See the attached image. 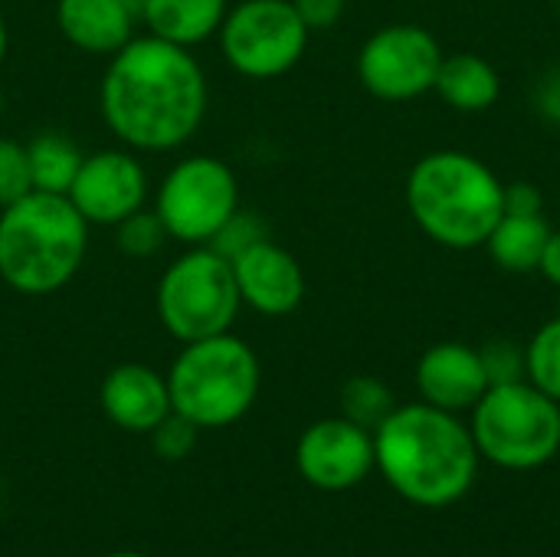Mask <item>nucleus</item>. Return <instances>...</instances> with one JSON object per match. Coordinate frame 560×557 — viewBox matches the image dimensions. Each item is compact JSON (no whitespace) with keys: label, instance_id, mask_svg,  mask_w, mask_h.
I'll list each match as a JSON object with an SVG mask.
<instances>
[{"label":"nucleus","instance_id":"f257e3e1","mask_svg":"<svg viewBox=\"0 0 560 557\" xmlns=\"http://www.w3.org/2000/svg\"><path fill=\"white\" fill-rule=\"evenodd\" d=\"M207 76L190 49L151 33L131 36L108 56L98 108L118 144L131 151H174L207 115Z\"/></svg>","mask_w":560,"mask_h":557},{"label":"nucleus","instance_id":"f03ea898","mask_svg":"<svg viewBox=\"0 0 560 557\" xmlns=\"http://www.w3.org/2000/svg\"><path fill=\"white\" fill-rule=\"evenodd\" d=\"M479 450L459 414L407 404L374 430V466L387 486L420 506L446 509L459 502L479 473Z\"/></svg>","mask_w":560,"mask_h":557},{"label":"nucleus","instance_id":"7ed1b4c3","mask_svg":"<svg viewBox=\"0 0 560 557\" xmlns=\"http://www.w3.org/2000/svg\"><path fill=\"white\" fill-rule=\"evenodd\" d=\"M413 223L446 250L486 246L492 227L505 213V184L469 151L443 148L423 154L404 187Z\"/></svg>","mask_w":560,"mask_h":557},{"label":"nucleus","instance_id":"20e7f679","mask_svg":"<svg viewBox=\"0 0 560 557\" xmlns=\"http://www.w3.org/2000/svg\"><path fill=\"white\" fill-rule=\"evenodd\" d=\"M89 253V223L62 194L30 190L0 207V282L39 299L66 289Z\"/></svg>","mask_w":560,"mask_h":557},{"label":"nucleus","instance_id":"39448f33","mask_svg":"<svg viewBox=\"0 0 560 557\" xmlns=\"http://www.w3.org/2000/svg\"><path fill=\"white\" fill-rule=\"evenodd\" d=\"M259 358L233 332L187 341L167 371L174 414L200 430H223L243 420L259 397Z\"/></svg>","mask_w":560,"mask_h":557},{"label":"nucleus","instance_id":"423d86ee","mask_svg":"<svg viewBox=\"0 0 560 557\" xmlns=\"http://www.w3.org/2000/svg\"><path fill=\"white\" fill-rule=\"evenodd\" d=\"M469 433L492 466L541 469L560 453V404L528 381L492 384L472 407Z\"/></svg>","mask_w":560,"mask_h":557},{"label":"nucleus","instance_id":"0eeeda50","mask_svg":"<svg viewBox=\"0 0 560 557\" xmlns=\"http://www.w3.org/2000/svg\"><path fill=\"white\" fill-rule=\"evenodd\" d=\"M154 305L161 325L180 345L230 332L243 309L233 263L213 246H187L161 272Z\"/></svg>","mask_w":560,"mask_h":557},{"label":"nucleus","instance_id":"6e6552de","mask_svg":"<svg viewBox=\"0 0 560 557\" xmlns=\"http://www.w3.org/2000/svg\"><path fill=\"white\" fill-rule=\"evenodd\" d=\"M240 210L236 171L210 154L177 161L158 187L154 213L171 240L184 246H210L223 223Z\"/></svg>","mask_w":560,"mask_h":557},{"label":"nucleus","instance_id":"1a4fd4ad","mask_svg":"<svg viewBox=\"0 0 560 557\" xmlns=\"http://www.w3.org/2000/svg\"><path fill=\"white\" fill-rule=\"evenodd\" d=\"M308 26L292 0H240L220 23V53L246 79H279L299 66L308 49Z\"/></svg>","mask_w":560,"mask_h":557},{"label":"nucleus","instance_id":"9d476101","mask_svg":"<svg viewBox=\"0 0 560 557\" xmlns=\"http://www.w3.org/2000/svg\"><path fill=\"white\" fill-rule=\"evenodd\" d=\"M443 49L417 23H390L371 33L358 53V79L381 102H410L433 92Z\"/></svg>","mask_w":560,"mask_h":557},{"label":"nucleus","instance_id":"9b49d317","mask_svg":"<svg viewBox=\"0 0 560 557\" xmlns=\"http://www.w3.org/2000/svg\"><path fill=\"white\" fill-rule=\"evenodd\" d=\"M69 204L89 227H118L148 200V171L131 148H105L82 158Z\"/></svg>","mask_w":560,"mask_h":557},{"label":"nucleus","instance_id":"f8f14e48","mask_svg":"<svg viewBox=\"0 0 560 557\" xmlns=\"http://www.w3.org/2000/svg\"><path fill=\"white\" fill-rule=\"evenodd\" d=\"M295 466L302 479L322 492L354 489L374 469V433L348 417L318 420L299 437Z\"/></svg>","mask_w":560,"mask_h":557},{"label":"nucleus","instance_id":"ddd939ff","mask_svg":"<svg viewBox=\"0 0 560 557\" xmlns=\"http://www.w3.org/2000/svg\"><path fill=\"white\" fill-rule=\"evenodd\" d=\"M230 263H233L240 299L253 312H259L266 318H282L302 305V299H305L302 263L285 246L272 243L269 236Z\"/></svg>","mask_w":560,"mask_h":557},{"label":"nucleus","instance_id":"4468645a","mask_svg":"<svg viewBox=\"0 0 560 557\" xmlns=\"http://www.w3.org/2000/svg\"><path fill=\"white\" fill-rule=\"evenodd\" d=\"M420 401L450 414L472 410L489 391V378L479 358V348L463 341H440L423 351L417 364Z\"/></svg>","mask_w":560,"mask_h":557},{"label":"nucleus","instance_id":"2eb2a0df","mask_svg":"<svg viewBox=\"0 0 560 557\" xmlns=\"http://www.w3.org/2000/svg\"><path fill=\"white\" fill-rule=\"evenodd\" d=\"M98 404L105 417L128 433H151L167 414H174L167 374H158L154 368L138 361L118 364L105 374Z\"/></svg>","mask_w":560,"mask_h":557},{"label":"nucleus","instance_id":"dca6fc26","mask_svg":"<svg viewBox=\"0 0 560 557\" xmlns=\"http://www.w3.org/2000/svg\"><path fill=\"white\" fill-rule=\"evenodd\" d=\"M56 26L62 39L89 56H115L138 26L131 0H59Z\"/></svg>","mask_w":560,"mask_h":557},{"label":"nucleus","instance_id":"f3484780","mask_svg":"<svg viewBox=\"0 0 560 557\" xmlns=\"http://www.w3.org/2000/svg\"><path fill=\"white\" fill-rule=\"evenodd\" d=\"M226 10V0H141V23L151 36L190 49L220 33Z\"/></svg>","mask_w":560,"mask_h":557},{"label":"nucleus","instance_id":"a211bd4d","mask_svg":"<svg viewBox=\"0 0 560 557\" xmlns=\"http://www.w3.org/2000/svg\"><path fill=\"white\" fill-rule=\"evenodd\" d=\"M433 92L450 108L476 115V112H486L499 102L502 79L489 59H482L476 53H453V56H443Z\"/></svg>","mask_w":560,"mask_h":557},{"label":"nucleus","instance_id":"6ab92c4d","mask_svg":"<svg viewBox=\"0 0 560 557\" xmlns=\"http://www.w3.org/2000/svg\"><path fill=\"white\" fill-rule=\"evenodd\" d=\"M548 236L551 227L541 213H502L486 240V250L502 272L528 276L538 272Z\"/></svg>","mask_w":560,"mask_h":557},{"label":"nucleus","instance_id":"aec40b11","mask_svg":"<svg viewBox=\"0 0 560 557\" xmlns=\"http://www.w3.org/2000/svg\"><path fill=\"white\" fill-rule=\"evenodd\" d=\"M82 151L79 144L62 135V131H39L26 141V161H30V181L33 190L43 194H69L79 164H82Z\"/></svg>","mask_w":560,"mask_h":557},{"label":"nucleus","instance_id":"412c9836","mask_svg":"<svg viewBox=\"0 0 560 557\" xmlns=\"http://www.w3.org/2000/svg\"><path fill=\"white\" fill-rule=\"evenodd\" d=\"M394 407H397L394 394L381 378L358 374V378L345 381V387H341V417H348L351 423H358L371 433L394 414Z\"/></svg>","mask_w":560,"mask_h":557},{"label":"nucleus","instance_id":"4be33fe9","mask_svg":"<svg viewBox=\"0 0 560 557\" xmlns=\"http://www.w3.org/2000/svg\"><path fill=\"white\" fill-rule=\"evenodd\" d=\"M525 381L560 404V315L545 322L525 345Z\"/></svg>","mask_w":560,"mask_h":557},{"label":"nucleus","instance_id":"5701e85b","mask_svg":"<svg viewBox=\"0 0 560 557\" xmlns=\"http://www.w3.org/2000/svg\"><path fill=\"white\" fill-rule=\"evenodd\" d=\"M112 230H115V246L125 256H131V259H148V256H154L171 240L164 223H161V217L154 210H144V207L135 210L131 217H125Z\"/></svg>","mask_w":560,"mask_h":557},{"label":"nucleus","instance_id":"b1692460","mask_svg":"<svg viewBox=\"0 0 560 557\" xmlns=\"http://www.w3.org/2000/svg\"><path fill=\"white\" fill-rule=\"evenodd\" d=\"M479 358H482L489 387L525 381V345L509 341V338H492L479 348Z\"/></svg>","mask_w":560,"mask_h":557},{"label":"nucleus","instance_id":"393cba45","mask_svg":"<svg viewBox=\"0 0 560 557\" xmlns=\"http://www.w3.org/2000/svg\"><path fill=\"white\" fill-rule=\"evenodd\" d=\"M30 190H33V181H30L26 144L13 138H0V207H10Z\"/></svg>","mask_w":560,"mask_h":557},{"label":"nucleus","instance_id":"a878e982","mask_svg":"<svg viewBox=\"0 0 560 557\" xmlns=\"http://www.w3.org/2000/svg\"><path fill=\"white\" fill-rule=\"evenodd\" d=\"M269 233H266V223L253 213V210H236L226 223H223V230L213 236V250L220 253V256H226V259H236L240 253H246L249 246H256L259 240H266Z\"/></svg>","mask_w":560,"mask_h":557},{"label":"nucleus","instance_id":"bb28decb","mask_svg":"<svg viewBox=\"0 0 560 557\" xmlns=\"http://www.w3.org/2000/svg\"><path fill=\"white\" fill-rule=\"evenodd\" d=\"M197 433H200V427H194L180 414H167L148 437H151V446L161 460L177 463V460L190 456V450L197 446Z\"/></svg>","mask_w":560,"mask_h":557},{"label":"nucleus","instance_id":"cd10ccee","mask_svg":"<svg viewBox=\"0 0 560 557\" xmlns=\"http://www.w3.org/2000/svg\"><path fill=\"white\" fill-rule=\"evenodd\" d=\"M292 7L308 26V33H322V30H331L345 16L348 0H292Z\"/></svg>","mask_w":560,"mask_h":557},{"label":"nucleus","instance_id":"c85d7f7f","mask_svg":"<svg viewBox=\"0 0 560 557\" xmlns=\"http://www.w3.org/2000/svg\"><path fill=\"white\" fill-rule=\"evenodd\" d=\"M535 112L548 118L551 125H560V66L548 69L535 85Z\"/></svg>","mask_w":560,"mask_h":557},{"label":"nucleus","instance_id":"c756f323","mask_svg":"<svg viewBox=\"0 0 560 557\" xmlns=\"http://www.w3.org/2000/svg\"><path fill=\"white\" fill-rule=\"evenodd\" d=\"M505 213H541V190L532 181L505 184Z\"/></svg>","mask_w":560,"mask_h":557},{"label":"nucleus","instance_id":"7c9ffc66","mask_svg":"<svg viewBox=\"0 0 560 557\" xmlns=\"http://www.w3.org/2000/svg\"><path fill=\"white\" fill-rule=\"evenodd\" d=\"M538 272L560 292V230H551L545 253H541V263H538Z\"/></svg>","mask_w":560,"mask_h":557},{"label":"nucleus","instance_id":"2f4dec72","mask_svg":"<svg viewBox=\"0 0 560 557\" xmlns=\"http://www.w3.org/2000/svg\"><path fill=\"white\" fill-rule=\"evenodd\" d=\"M7 46H10V30H7V20H3V13H0V66H3V59H7Z\"/></svg>","mask_w":560,"mask_h":557},{"label":"nucleus","instance_id":"473e14b6","mask_svg":"<svg viewBox=\"0 0 560 557\" xmlns=\"http://www.w3.org/2000/svg\"><path fill=\"white\" fill-rule=\"evenodd\" d=\"M105 557H144V555H138V552H112V555H105Z\"/></svg>","mask_w":560,"mask_h":557},{"label":"nucleus","instance_id":"72a5a7b5","mask_svg":"<svg viewBox=\"0 0 560 557\" xmlns=\"http://www.w3.org/2000/svg\"><path fill=\"white\" fill-rule=\"evenodd\" d=\"M0 112H3V92H0Z\"/></svg>","mask_w":560,"mask_h":557},{"label":"nucleus","instance_id":"f704fd0d","mask_svg":"<svg viewBox=\"0 0 560 557\" xmlns=\"http://www.w3.org/2000/svg\"><path fill=\"white\" fill-rule=\"evenodd\" d=\"M558 315H560V295H558Z\"/></svg>","mask_w":560,"mask_h":557},{"label":"nucleus","instance_id":"c9c22d12","mask_svg":"<svg viewBox=\"0 0 560 557\" xmlns=\"http://www.w3.org/2000/svg\"><path fill=\"white\" fill-rule=\"evenodd\" d=\"M558 207H560V194H558Z\"/></svg>","mask_w":560,"mask_h":557}]
</instances>
